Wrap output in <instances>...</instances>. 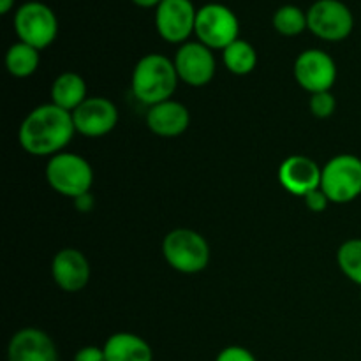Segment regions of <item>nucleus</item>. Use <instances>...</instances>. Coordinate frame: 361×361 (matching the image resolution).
Wrapping results in <instances>:
<instances>
[{
    "label": "nucleus",
    "mask_w": 361,
    "mask_h": 361,
    "mask_svg": "<svg viewBox=\"0 0 361 361\" xmlns=\"http://www.w3.org/2000/svg\"><path fill=\"white\" fill-rule=\"evenodd\" d=\"M321 190L330 203L345 204L361 196V159L353 154H338L324 164Z\"/></svg>",
    "instance_id": "obj_5"
},
{
    "label": "nucleus",
    "mask_w": 361,
    "mask_h": 361,
    "mask_svg": "<svg viewBox=\"0 0 361 361\" xmlns=\"http://www.w3.org/2000/svg\"><path fill=\"white\" fill-rule=\"evenodd\" d=\"M293 74L296 83L309 94L330 92L337 81V63L323 49H305L296 56Z\"/></svg>",
    "instance_id": "obj_9"
},
{
    "label": "nucleus",
    "mask_w": 361,
    "mask_h": 361,
    "mask_svg": "<svg viewBox=\"0 0 361 361\" xmlns=\"http://www.w3.org/2000/svg\"><path fill=\"white\" fill-rule=\"evenodd\" d=\"M73 361H108L106 360L104 349L97 348V345H85V348L78 349L74 355Z\"/></svg>",
    "instance_id": "obj_26"
},
{
    "label": "nucleus",
    "mask_w": 361,
    "mask_h": 361,
    "mask_svg": "<svg viewBox=\"0 0 361 361\" xmlns=\"http://www.w3.org/2000/svg\"><path fill=\"white\" fill-rule=\"evenodd\" d=\"M309 109L316 118H330L337 109V99L331 94V90L310 94Z\"/></svg>",
    "instance_id": "obj_23"
},
{
    "label": "nucleus",
    "mask_w": 361,
    "mask_h": 361,
    "mask_svg": "<svg viewBox=\"0 0 361 361\" xmlns=\"http://www.w3.org/2000/svg\"><path fill=\"white\" fill-rule=\"evenodd\" d=\"M76 134L73 113L53 102L32 109L21 122L18 141L28 155L49 157L63 152Z\"/></svg>",
    "instance_id": "obj_1"
},
{
    "label": "nucleus",
    "mask_w": 361,
    "mask_h": 361,
    "mask_svg": "<svg viewBox=\"0 0 361 361\" xmlns=\"http://www.w3.org/2000/svg\"><path fill=\"white\" fill-rule=\"evenodd\" d=\"M196 16L192 0H162L155 9V28L166 42L182 46L194 34Z\"/></svg>",
    "instance_id": "obj_10"
},
{
    "label": "nucleus",
    "mask_w": 361,
    "mask_h": 361,
    "mask_svg": "<svg viewBox=\"0 0 361 361\" xmlns=\"http://www.w3.org/2000/svg\"><path fill=\"white\" fill-rule=\"evenodd\" d=\"M16 0H0V14H7L14 7Z\"/></svg>",
    "instance_id": "obj_29"
},
{
    "label": "nucleus",
    "mask_w": 361,
    "mask_h": 361,
    "mask_svg": "<svg viewBox=\"0 0 361 361\" xmlns=\"http://www.w3.org/2000/svg\"><path fill=\"white\" fill-rule=\"evenodd\" d=\"M147 126L155 136L176 137L190 126V113L185 104L168 99L148 108Z\"/></svg>",
    "instance_id": "obj_16"
},
{
    "label": "nucleus",
    "mask_w": 361,
    "mask_h": 361,
    "mask_svg": "<svg viewBox=\"0 0 361 361\" xmlns=\"http://www.w3.org/2000/svg\"><path fill=\"white\" fill-rule=\"evenodd\" d=\"M76 133L87 137H101L118 123V108L108 97H88L73 111Z\"/></svg>",
    "instance_id": "obj_12"
},
{
    "label": "nucleus",
    "mask_w": 361,
    "mask_h": 361,
    "mask_svg": "<svg viewBox=\"0 0 361 361\" xmlns=\"http://www.w3.org/2000/svg\"><path fill=\"white\" fill-rule=\"evenodd\" d=\"M7 361H59V351L46 331L23 328L11 337Z\"/></svg>",
    "instance_id": "obj_15"
},
{
    "label": "nucleus",
    "mask_w": 361,
    "mask_h": 361,
    "mask_svg": "<svg viewBox=\"0 0 361 361\" xmlns=\"http://www.w3.org/2000/svg\"><path fill=\"white\" fill-rule=\"evenodd\" d=\"M337 263L342 274L361 288V238H349L338 247Z\"/></svg>",
    "instance_id": "obj_22"
},
{
    "label": "nucleus",
    "mask_w": 361,
    "mask_h": 361,
    "mask_svg": "<svg viewBox=\"0 0 361 361\" xmlns=\"http://www.w3.org/2000/svg\"><path fill=\"white\" fill-rule=\"evenodd\" d=\"M39 63H41L39 49L21 41L14 42L6 53V69L14 78L32 76L39 69Z\"/></svg>",
    "instance_id": "obj_20"
},
{
    "label": "nucleus",
    "mask_w": 361,
    "mask_h": 361,
    "mask_svg": "<svg viewBox=\"0 0 361 361\" xmlns=\"http://www.w3.org/2000/svg\"><path fill=\"white\" fill-rule=\"evenodd\" d=\"M14 30L21 42L41 51L55 42L59 35V20L51 7L30 0L21 4L14 13Z\"/></svg>",
    "instance_id": "obj_6"
},
{
    "label": "nucleus",
    "mask_w": 361,
    "mask_h": 361,
    "mask_svg": "<svg viewBox=\"0 0 361 361\" xmlns=\"http://www.w3.org/2000/svg\"><path fill=\"white\" fill-rule=\"evenodd\" d=\"M215 361H257L256 356L242 345H228L217 355Z\"/></svg>",
    "instance_id": "obj_24"
},
{
    "label": "nucleus",
    "mask_w": 361,
    "mask_h": 361,
    "mask_svg": "<svg viewBox=\"0 0 361 361\" xmlns=\"http://www.w3.org/2000/svg\"><path fill=\"white\" fill-rule=\"evenodd\" d=\"M307 25L316 37L341 42L351 35L355 16L341 0H316L307 11Z\"/></svg>",
    "instance_id": "obj_8"
},
{
    "label": "nucleus",
    "mask_w": 361,
    "mask_h": 361,
    "mask_svg": "<svg viewBox=\"0 0 361 361\" xmlns=\"http://www.w3.org/2000/svg\"><path fill=\"white\" fill-rule=\"evenodd\" d=\"M175 67L180 81L189 87H207L215 76L214 49L201 44L200 41H187L178 48L175 55Z\"/></svg>",
    "instance_id": "obj_11"
},
{
    "label": "nucleus",
    "mask_w": 361,
    "mask_h": 361,
    "mask_svg": "<svg viewBox=\"0 0 361 361\" xmlns=\"http://www.w3.org/2000/svg\"><path fill=\"white\" fill-rule=\"evenodd\" d=\"M323 168L307 155H289L279 166V183L293 196L305 197L321 187Z\"/></svg>",
    "instance_id": "obj_13"
},
{
    "label": "nucleus",
    "mask_w": 361,
    "mask_h": 361,
    "mask_svg": "<svg viewBox=\"0 0 361 361\" xmlns=\"http://www.w3.org/2000/svg\"><path fill=\"white\" fill-rule=\"evenodd\" d=\"M51 277L62 291L78 293L90 281V263L81 250L67 247L53 256Z\"/></svg>",
    "instance_id": "obj_14"
},
{
    "label": "nucleus",
    "mask_w": 361,
    "mask_h": 361,
    "mask_svg": "<svg viewBox=\"0 0 361 361\" xmlns=\"http://www.w3.org/2000/svg\"><path fill=\"white\" fill-rule=\"evenodd\" d=\"M194 34L201 44L224 51L231 42L240 39V20L224 4H204L197 9Z\"/></svg>",
    "instance_id": "obj_7"
},
{
    "label": "nucleus",
    "mask_w": 361,
    "mask_h": 361,
    "mask_svg": "<svg viewBox=\"0 0 361 361\" xmlns=\"http://www.w3.org/2000/svg\"><path fill=\"white\" fill-rule=\"evenodd\" d=\"M74 201H76V207L80 208V212H88L92 208V204H94L90 192L85 194V196H81V197H78V200H74Z\"/></svg>",
    "instance_id": "obj_27"
},
{
    "label": "nucleus",
    "mask_w": 361,
    "mask_h": 361,
    "mask_svg": "<svg viewBox=\"0 0 361 361\" xmlns=\"http://www.w3.org/2000/svg\"><path fill=\"white\" fill-rule=\"evenodd\" d=\"M162 256L173 270L180 274H200L210 263V245L201 233L176 228L162 240Z\"/></svg>",
    "instance_id": "obj_3"
},
{
    "label": "nucleus",
    "mask_w": 361,
    "mask_h": 361,
    "mask_svg": "<svg viewBox=\"0 0 361 361\" xmlns=\"http://www.w3.org/2000/svg\"><path fill=\"white\" fill-rule=\"evenodd\" d=\"M226 69L235 76H247L257 66V51L245 39H236L222 51Z\"/></svg>",
    "instance_id": "obj_19"
},
{
    "label": "nucleus",
    "mask_w": 361,
    "mask_h": 361,
    "mask_svg": "<svg viewBox=\"0 0 361 361\" xmlns=\"http://www.w3.org/2000/svg\"><path fill=\"white\" fill-rule=\"evenodd\" d=\"M46 180L60 196L78 200L90 192L94 169L90 162L73 152H60L46 164Z\"/></svg>",
    "instance_id": "obj_4"
},
{
    "label": "nucleus",
    "mask_w": 361,
    "mask_h": 361,
    "mask_svg": "<svg viewBox=\"0 0 361 361\" xmlns=\"http://www.w3.org/2000/svg\"><path fill=\"white\" fill-rule=\"evenodd\" d=\"M49 97L53 104L73 113L88 99L87 81L78 73H62L53 81Z\"/></svg>",
    "instance_id": "obj_18"
},
{
    "label": "nucleus",
    "mask_w": 361,
    "mask_h": 361,
    "mask_svg": "<svg viewBox=\"0 0 361 361\" xmlns=\"http://www.w3.org/2000/svg\"><path fill=\"white\" fill-rule=\"evenodd\" d=\"M303 203H305V207L309 208L310 212H314V214H321V212H324L328 208L330 200H328L326 194H324L319 187V189L307 194V196L303 197Z\"/></svg>",
    "instance_id": "obj_25"
},
{
    "label": "nucleus",
    "mask_w": 361,
    "mask_h": 361,
    "mask_svg": "<svg viewBox=\"0 0 361 361\" xmlns=\"http://www.w3.org/2000/svg\"><path fill=\"white\" fill-rule=\"evenodd\" d=\"M134 6L141 7V9H157L161 6L162 0H130Z\"/></svg>",
    "instance_id": "obj_28"
},
{
    "label": "nucleus",
    "mask_w": 361,
    "mask_h": 361,
    "mask_svg": "<svg viewBox=\"0 0 361 361\" xmlns=\"http://www.w3.org/2000/svg\"><path fill=\"white\" fill-rule=\"evenodd\" d=\"M274 28L284 37H295L303 30H309L307 25V13L296 6H282L274 14Z\"/></svg>",
    "instance_id": "obj_21"
},
{
    "label": "nucleus",
    "mask_w": 361,
    "mask_h": 361,
    "mask_svg": "<svg viewBox=\"0 0 361 361\" xmlns=\"http://www.w3.org/2000/svg\"><path fill=\"white\" fill-rule=\"evenodd\" d=\"M178 81L180 78L173 60L161 53H148L134 66L130 88L134 97L150 108L171 99Z\"/></svg>",
    "instance_id": "obj_2"
},
{
    "label": "nucleus",
    "mask_w": 361,
    "mask_h": 361,
    "mask_svg": "<svg viewBox=\"0 0 361 361\" xmlns=\"http://www.w3.org/2000/svg\"><path fill=\"white\" fill-rule=\"evenodd\" d=\"M108 361H154V351L143 337L129 331L113 334L102 345Z\"/></svg>",
    "instance_id": "obj_17"
}]
</instances>
